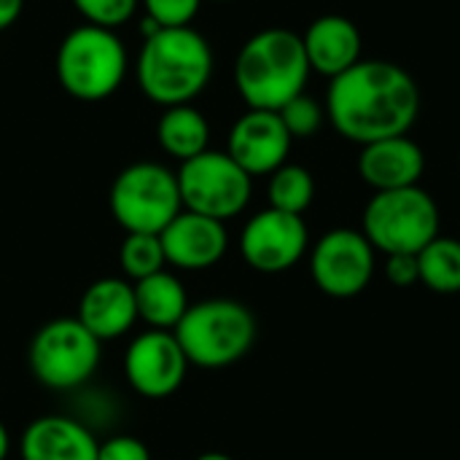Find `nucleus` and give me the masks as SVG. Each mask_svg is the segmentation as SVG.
<instances>
[{"instance_id": "nucleus-16", "label": "nucleus", "mask_w": 460, "mask_h": 460, "mask_svg": "<svg viewBox=\"0 0 460 460\" xmlns=\"http://www.w3.org/2000/svg\"><path fill=\"white\" fill-rule=\"evenodd\" d=\"M75 318L100 340H119L137 323L135 286L127 278L94 280L78 302Z\"/></svg>"}, {"instance_id": "nucleus-13", "label": "nucleus", "mask_w": 460, "mask_h": 460, "mask_svg": "<svg viewBox=\"0 0 460 460\" xmlns=\"http://www.w3.org/2000/svg\"><path fill=\"white\" fill-rule=\"evenodd\" d=\"M291 135L278 111H256L248 108L232 129L226 154L251 175H272L278 167L286 164L291 151Z\"/></svg>"}, {"instance_id": "nucleus-29", "label": "nucleus", "mask_w": 460, "mask_h": 460, "mask_svg": "<svg viewBox=\"0 0 460 460\" xmlns=\"http://www.w3.org/2000/svg\"><path fill=\"white\" fill-rule=\"evenodd\" d=\"M24 8V0H0V30L11 27Z\"/></svg>"}, {"instance_id": "nucleus-12", "label": "nucleus", "mask_w": 460, "mask_h": 460, "mask_svg": "<svg viewBox=\"0 0 460 460\" xmlns=\"http://www.w3.org/2000/svg\"><path fill=\"white\" fill-rule=\"evenodd\" d=\"M189 358L172 332L148 329L137 334L124 353V377L143 399L172 396L189 372Z\"/></svg>"}, {"instance_id": "nucleus-27", "label": "nucleus", "mask_w": 460, "mask_h": 460, "mask_svg": "<svg viewBox=\"0 0 460 460\" xmlns=\"http://www.w3.org/2000/svg\"><path fill=\"white\" fill-rule=\"evenodd\" d=\"M97 460H151V450L137 437H111L100 442Z\"/></svg>"}, {"instance_id": "nucleus-9", "label": "nucleus", "mask_w": 460, "mask_h": 460, "mask_svg": "<svg viewBox=\"0 0 460 460\" xmlns=\"http://www.w3.org/2000/svg\"><path fill=\"white\" fill-rule=\"evenodd\" d=\"M183 210L229 221L240 216L253 194V178L226 154V151H202L194 159L181 162L175 172Z\"/></svg>"}, {"instance_id": "nucleus-7", "label": "nucleus", "mask_w": 460, "mask_h": 460, "mask_svg": "<svg viewBox=\"0 0 460 460\" xmlns=\"http://www.w3.org/2000/svg\"><path fill=\"white\" fill-rule=\"evenodd\" d=\"M100 348L78 318L49 321L30 342V372L51 391H81L100 367Z\"/></svg>"}, {"instance_id": "nucleus-30", "label": "nucleus", "mask_w": 460, "mask_h": 460, "mask_svg": "<svg viewBox=\"0 0 460 460\" xmlns=\"http://www.w3.org/2000/svg\"><path fill=\"white\" fill-rule=\"evenodd\" d=\"M8 453H11V434L3 426V420H0V460L8 458Z\"/></svg>"}, {"instance_id": "nucleus-11", "label": "nucleus", "mask_w": 460, "mask_h": 460, "mask_svg": "<svg viewBox=\"0 0 460 460\" xmlns=\"http://www.w3.org/2000/svg\"><path fill=\"white\" fill-rule=\"evenodd\" d=\"M310 248L307 224L302 216L267 208L256 213L240 234V253L245 264L261 275L288 272Z\"/></svg>"}, {"instance_id": "nucleus-24", "label": "nucleus", "mask_w": 460, "mask_h": 460, "mask_svg": "<svg viewBox=\"0 0 460 460\" xmlns=\"http://www.w3.org/2000/svg\"><path fill=\"white\" fill-rule=\"evenodd\" d=\"M278 113H280L291 137H313L323 127V119H326L323 105L305 92L296 94L294 100H288Z\"/></svg>"}, {"instance_id": "nucleus-15", "label": "nucleus", "mask_w": 460, "mask_h": 460, "mask_svg": "<svg viewBox=\"0 0 460 460\" xmlns=\"http://www.w3.org/2000/svg\"><path fill=\"white\" fill-rule=\"evenodd\" d=\"M358 172L375 191L418 186L426 172V154L410 135H396L361 146Z\"/></svg>"}, {"instance_id": "nucleus-14", "label": "nucleus", "mask_w": 460, "mask_h": 460, "mask_svg": "<svg viewBox=\"0 0 460 460\" xmlns=\"http://www.w3.org/2000/svg\"><path fill=\"white\" fill-rule=\"evenodd\" d=\"M167 267L183 270V272H202L216 267L226 248H229V232L224 221L181 210L162 232H159Z\"/></svg>"}, {"instance_id": "nucleus-23", "label": "nucleus", "mask_w": 460, "mask_h": 460, "mask_svg": "<svg viewBox=\"0 0 460 460\" xmlns=\"http://www.w3.org/2000/svg\"><path fill=\"white\" fill-rule=\"evenodd\" d=\"M119 267L129 283H137L143 278H151V275L167 270V259H164L159 234L129 232L119 248Z\"/></svg>"}, {"instance_id": "nucleus-28", "label": "nucleus", "mask_w": 460, "mask_h": 460, "mask_svg": "<svg viewBox=\"0 0 460 460\" xmlns=\"http://www.w3.org/2000/svg\"><path fill=\"white\" fill-rule=\"evenodd\" d=\"M385 278L396 288H412L420 283V264L415 253H396L385 259Z\"/></svg>"}, {"instance_id": "nucleus-19", "label": "nucleus", "mask_w": 460, "mask_h": 460, "mask_svg": "<svg viewBox=\"0 0 460 460\" xmlns=\"http://www.w3.org/2000/svg\"><path fill=\"white\" fill-rule=\"evenodd\" d=\"M135 286V305H137V321H143L148 329L159 332H175L181 318L189 310V294L183 283L162 270L151 278H143Z\"/></svg>"}, {"instance_id": "nucleus-4", "label": "nucleus", "mask_w": 460, "mask_h": 460, "mask_svg": "<svg viewBox=\"0 0 460 460\" xmlns=\"http://www.w3.org/2000/svg\"><path fill=\"white\" fill-rule=\"evenodd\" d=\"M172 334L191 367L224 369L251 353L259 323L251 307L237 299H205L189 305Z\"/></svg>"}, {"instance_id": "nucleus-8", "label": "nucleus", "mask_w": 460, "mask_h": 460, "mask_svg": "<svg viewBox=\"0 0 460 460\" xmlns=\"http://www.w3.org/2000/svg\"><path fill=\"white\" fill-rule=\"evenodd\" d=\"M181 210L178 178L164 164L135 162L111 186V213L127 234H159Z\"/></svg>"}, {"instance_id": "nucleus-20", "label": "nucleus", "mask_w": 460, "mask_h": 460, "mask_svg": "<svg viewBox=\"0 0 460 460\" xmlns=\"http://www.w3.org/2000/svg\"><path fill=\"white\" fill-rule=\"evenodd\" d=\"M159 146L164 148L167 156L186 162L194 159L197 154L208 151L210 143V127L208 119L191 108V105H172L162 113L159 127H156Z\"/></svg>"}, {"instance_id": "nucleus-32", "label": "nucleus", "mask_w": 460, "mask_h": 460, "mask_svg": "<svg viewBox=\"0 0 460 460\" xmlns=\"http://www.w3.org/2000/svg\"><path fill=\"white\" fill-rule=\"evenodd\" d=\"M216 3H229V0H216Z\"/></svg>"}, {"instance_id": "nucleus-33", "label": "nucleus", "mask_w": 460, "mask_h": 460, "mask_svg": "<svg viewBox=\"0 0 460 460\" xmlns=\"http://www.w3.org/2000/svg\"><path fill=\"white\" fill-rule=\"evenodd\" d=\"M458 164H460V156H458Z\"/></svg>"}, {"instance_id": "nucleus-1", "label": "nucleus", "mask_w": 460, "mask_h": 460, "mask_svg": "<svg viewBox=\"0 0 460 460\" xmlns=\"http://www.w3.org/2000/svg\"><path fill=\"white\" fill-rule=\"evenodd\" d=\"M326 116L345 140L358 146L410 135L420 116V89L396 62L361 59L332 78Z\"/></svg>"}, {"instance_id": "nucleus-31", "label": "nucleus", "mask_w": 460, "mask_h": 460, "mask_svg": "<svg viewBox=\"0 0 460 460\" xmlns=\"http://www.w3.org/2000/svg\"><path fill=\"white\" fill-rule=\"evenodd\" d=\"M194 460H234L232 456H226V453H202L199 458Z\"/></svg>"}, {"instance_id": "nucleus-17", "label": "nucleus", "mask_w": 460, "mask_h": 460, "mask_svg": "<svg viewBox=\"0 0 460 460\" xmlns=\"http://www.w3.org/2000/svg\"><path fill=\"white\" fill-rule=\"evenodd\" d=\"M22 460H97L100 442L73 415L35 418L22 434Z\"/></svg>"}, {"instance_id": "nucleus-25", "label": "nucleus", "mask_w": 460, "mask_h": 460, "mask_svg": "<svg viewBox=\"0 0 460 460\" xmlns=\"http://www.w3.org/2000/svg\"><path fill=\"white\" fill-rule=\"evenodd\" d=\"M137 3L140 0H73L86 24H97L105 30L121 27L135 13Z\"/></svg>"}, {"instance_id": "nucleus-2", "label": "nucleus", "mask_w": 460, "mask_h": 460, "mask_svg": "<svg viewBox=\"0 0 460 460\" xmlns=\"http://www.w3.org/2000/svg\"><path fill=\"white\" fill-rule=\"evenodd\" d=\"M213 51L194 27H162L143 38L135 75L143 94L159 105H189L210 81Z\"/></svg>"}, {"instance_id": "nucleus-3", "label": "nucleus", "mask_w": 460, "mask_h": 460, "mask_svg": "<svg viewBox=\"0 0 460 460\" xmlns=\"http://www.w3.org/2000/svg\"><path fill=\"white\" fill-rule=\"evenodd\" d=\"M310 62L302 35L272 27L245 40L234 62V84L248 108L280 111L305 92Z\"/></svg>"}, {"instance_id": "nucleus-18", "label": "nucleus", "mask_w": 460, "mask_h": 460, "mask_svg": "<svg viewBox=\"0 0 460 460\" xmlns=\"http://www.w3.org/2000/svg\"><path fill=\"white\" fill-rule=\"evenodd\" d=\"M302 43L310 70L326 78H337L361 62V30L340 13L318 16L302 35Z\"/></svg>"}, {"instance_id": "nucleus-10", "label": "nucleus", "mask_w": 460, "mask_h": 460, "mask_svg": "<svg viewBox=\"0 0 460 460\" xmlns=\"http://www.w3.org/2000/svg\"><path fill=\"white\" fill-rule=\"evenodd\" d=\"M375 248L356 229L326 232L310 253V275L332 299H353L367 291L375 275Z\"/></svg>"}, {"instance_id": "nucleus-6", "label": "nucleus", "mask_w": 460, "mask_h": 460, "mask_svg": "<svg viewBox=\"0 0 460 460\" xmlns=\"http://www.w3.org/2000/svg\"><path fill=\"white\" fill-rule=\"evenodd\" d=\"M364 237L372 243L377 253H420L434 237H439V205L437 199L420 189H394L375 191V197L364 208Z\"/></svg>"}, {"instance_id": "nucleus-26", "label": "nucleus", "mask_w": 460, "mask_h": 460, "mask_svg": "<svg viewBox=\"0 0 460 460\" xmlns=\"http://www.w3.org/2000/svg\"><path fill=\"white\" fill-rule=\"evenodd\" d=\"M143 5L159 27H191L202 0H143Z\"/></svg>"}, {"instance_id": "nucleus-5", "label": "nucleus", "mask_w": 460, "mask_h": 460, "mask_svg": "<svg viewBox=\"0 0 460 460\" xmlns=\"http://www.w3.org/2000/svg\"><path fill=\"white\" fill-rule=\"evenodd\" d=\"M127 75V51L113 30L81 24L70 30L57 51L62 89L84 102L111 97Z\"/></svg>"}, {"instance_id": "nucleus-21", "label": "nucleus", "mask_w": 460, "mask_h": 460, "mask_svg": "<svg viewBox=\"0 0 460 460\" xmlns=\"http://www.w3.org/2000/svg\"><path fill=\"white\" fill-rule=\"evenodd\" d=\"M420 283L434 294H460V240L434 237L420 253Z\"/></svg>"}, {"instance_id": "nucleus-22", "label": "nucleus", "mask_w": 460, "mask_h": 460, "mask_svg": "<svg viewBox=\"0 0 460 460\" xmlns=\"http://www.w3.org/2000/svg\"><path fill=\"white\" fill-rule=\"evenodd\" d=\"M270 208L302 216L315 199V178L302 164H283L270 175Z\"/></svg>"}]
</instances>
